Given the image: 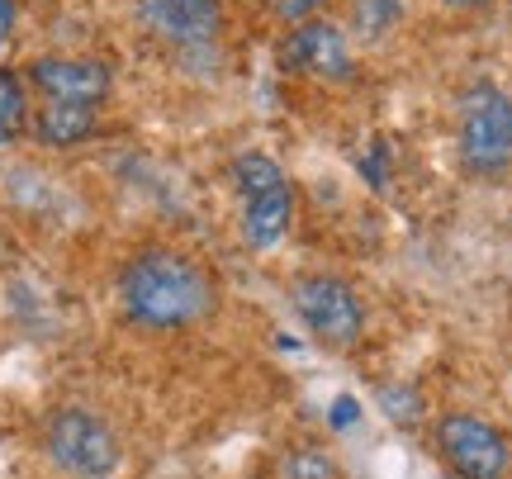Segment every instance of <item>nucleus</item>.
<instances>
[{"mask_svg":"<svg viewBox=\"0 0 512 479\" xmlns=\"http://www.w3.org/2000/svg\"><path fill=\"white\" fill-rule=\"evenodd\" d=\"M119 299L143 328H190L214 309V280L195 257L152 247L119 271Z\"/></svg>","mask_w":512,"mask_h":479,"instance_id":"obj_1","label":"nucleus"},{"mask_svg":"<svg viewBox=\"0 0 512 479\" xmlns=\"http://www.w3.org/2000/svg\"><path fill=\"white\" fill-rule=\"evenodd\" d=\"M456 148L470 176H503L512 166V95L475 81L456 105Z\"/></svg>","mask_w":512,"mask_h":479,"instance_id":"obj_2","label":"nucleus"},{"mask_svg":"<svg viewBox=\"0 0 512 479\" xmlns=\"http://www.w3.org/2000/svg\"><path fill=\"white\" fill-rule=\"evenodd\" d=\"M290 304L299 323L323 342V347H356V337L366 328V309L342 276L313 271V276H294Z\"/></svg>","mask_w":512,"mask_h":479,"instance_id":"obj_3","label":"nucleus"},{"mask_svg":"<svg viewBox=\"0 0 512 479\" xmlns=\"http://www.w3.org/2000/svg\"><path fill=\"white\" fill-rule=\"evenodd\" d=\"M437 451L460 479H508L512 470L508 432L475 413H446L437 423Z\"/></svg>","mask_w":512,"mask_h":479,"instance_id":"obj_4","label":"nucleus"},{"mask_svg":"<svg viewBox=\"0 0 512 479\" xmlns=\"http://www.w3.org/2000/svg\"><path fill=\"white\" fill-rule=\"evenodd\" d=\"M48 456L76 479H105L119 465V442L95 413L62 408L48 423Z\"/></svg>","mask_w":512,"mask_h":479,"instance_id":"obj_5","label":"nucleus"},{"mask_svg":"<svg viewBox=\"0 0 512 479\" xmlns=\"http://www.w3.org/2000/svg\"><path fill=\"white\" fill-rule=\"evenodd\" d=\"M138 19L181 57H209L223 38V0H138Z\"/></svg>","mask_w":512,"mask_h":479,"instance_id":"obj_6","label":"nucleus"},{"mask_svg":"<svg viewBox=\"0 0 512 479\" xmlns=\"http://www.w3.org/2000/svg\"><path fill=\"white\" fill-rule=\"evenodd\" d=\"M280 67L299 76H313V81H351L356 72V57H351L347 34L332 24V19H304L294 24L285 43H280Z\"/></svg>","mask_w":512,"mask_h":479,"instance_id":"obj_7","label":"nucleus"},{"mask_svg":"<svg viewBox=\"0 0 512 479\" xmlns=\"http://www.w3.org/2000/svg\"><path fill=\"white\" fill-rule=\"evenodd\" d=\"M29 81L48 100H67V105H100L114 86L110 67L95 57H38L29 67Z\"/></svg>","mask_w":512,"mask_h":479,"instance_id":"obj_8","label":"nucleus"},{"mask_svg":"<svg viewBox=\"0 0 512 479\" xmlns=\"http://www.w3.org/2000/svg\"><path fill=\"white\" fill-rule=\"evenodd\" d=\"M294 219V185H271L252 200H242V238L252 247H275V242L290 233Z\"/></svg>","mask_w":512,"mask_h":479,"instance_id":"obj_9","label":"nucleus"},{"mask_svg":"<svg viewBox=\"0 0 512 479\" xmlns=\"http://www.w3.org/2000/svg\"><path fill=\"white\" fill-rule=\"evenodd\" d=\"M34 133L43 148H76L95 133V105H67V100H48L34 114Z\"/></svg>","mask_w":512,"mask_h":479,"instance_id":"obj_10","label":"nucleus"},{"mask_svg":"<svg viewBox=\"0 0 512 479\" xmlns=\"http://www.w3.org/2000/svg\"><path fill=\"white\" fill-rule=\"evenodd\" d=\"M285 181H290V176H285L280 162L266 157V152H242L238 162H233V185H238L242 200H252V195L271 190V185H285Z\"/></svg>","mask_w":512,"mask_h":479,"instance_id":"obj_11","label":"nucleus"},{"mask_svg":"<svg viewBox=\"0 0 512 479\" xmlns=\"http://www.w3.org/2000/svg\"><path fill=\"white\" fill-rule=\"evenodd\" d=\"M399 19H403V0H351V29L370 38V43L394 34Z\"/></svg>","mask_w":512,"mask_h":479,"instance_id":"obj_12","label":"nucleus"},{"mask_svg":"<svg viewBox=\"0 0 512 479\" xmlns=\"http://www.w3.org/2000/svg\"><path fill=\"white\" fill-rule=\"evenodd\" d=\"M24 114H29V100H24V81H19L10 67H0V148L24 129Z\"/></svg>","mask_w":512,"mask_h":479,"instance_id":"obj_13","label":"nucleus"},{"mask_svg":"<svg viewBox=\"0 0 512 479\" xmlns=\"http://www.w3.org/2000/svg\"><path fill=\"white\" fill-rule=\"evenodd\" d=\"M280 475H285V479H337V465H332L323 451L299 446V451H290V456H285Z\"/></svg>","mask_w":512,"mask_h":479,"instance_id":"obj_14","label":"nucleus"},{"mask_svg":"<svg viewBox=\"0 0 512 479\" xmlns=\"http://www.w3.org/2000/svg\"><path fill=\"white\" fill-rule=\"evenodd\" d=\"M380 408L394 418V423H418L422 413V399L413 385H384L380 389Z\"/></svg>","mask_w":512,"mask_h":479,"instance_id":"obj_15","label":"nucleus"},{"mask_svg":"<svg viewBox=\"0 0 512 479\" xmlns=\"http://www.w3.org/2000/svg\"><path fill=\"white\" fill-rule=\"evenodd\" d=\"M266 5H271V15L280 19V24H304V19H318L323 15V5H328V0H266Z\"/></svg>","mask_w":512,"mask_h":479,"instance_id":"obj_16","label":"nucleus"},{"mask_svg":"<svg viewBox=\"0 0 512 479\" xmlns=\"http://www.w3.org/2000/svg\"><path fill=\"white\" fill-rule=\"evenodd\" d=\"M361 176H366L375 190H384V185H389V148H384V143H375V148L361 157Z\"/></svg>","mask_w":512,"mask_h":479,"instance_id":"obj_17","label":"nucleus"},{"mask_svg":"<svg viewBox=\"0 0 512 479\" xmlns=\"http://www.w3.org/2000/svg\"><path fill=\"white\" fill-rule=\"evenodd\" d=\"M356 418H361V404H356L351 394H337V399H332V427H342V432H347Z\"/></svg>","mask_w":512,"mask_h":479,"instance_id":"obj_18","label":"nucleus"},{"mask_svg":"<svg viewBox=\"0 0 512 479\" xmlns=\"http://www.w3.org/2000/svg\"><path fill=\"white\" fill-rule=\"evenodd\" d=\"M10 29H15V0H0V43L10 38Z\"/></svg>","mask_w":512,"mask_h":479,"instance_id":"obj_19","label":"nucleus"},{"mask_svg":"<svg viewBox=\"0 0 512 479\" xmlns=\"http://www.w3.org/2000/svg\"><path fill=\"white\" fill-rule=\"evenodd\" d=\"M446 10H479V5H489V0H437Z\"/></svg>","mask_w":512,"mask_h":479,"instance_id":"obj_20","label":"nucleus"}]
</instances>
